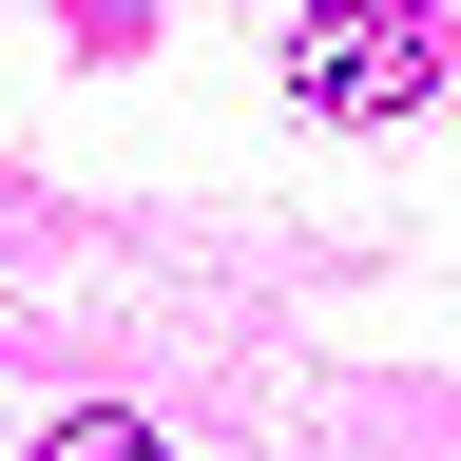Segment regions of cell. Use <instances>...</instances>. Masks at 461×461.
Segmentation results:
<instances>
[{
	"mask_svg": "<svg viewBox=\"0 0 461 461\" xmlns=\"http://www.w3.org/2000/svg\"><path fill=\"white\" fill-rule=\"evenodd\" d=\"M288 77H308L327 115H423L442 20H423V0H308V20H288Z\"/></svg>",
	"mask_w": 461,
	"mask_h": 461,
	"instance_id": "1",
	"label": "cell"
},
{
	"mask_svg": "<svg viewBox=\"0 0 461 461\" xmlns=\"http://www.w3.org/2000/svg\"><path fill=\"white\" fill-rule=\"evenodd\" d=\"M39 461H173V442L135 423V403H77V423H39Z\"/></svg>",
	"mask_w": 461,
	"mask_h": 461,
	"instance_id": "2",
	"label": "cell"
}]
</instances>
